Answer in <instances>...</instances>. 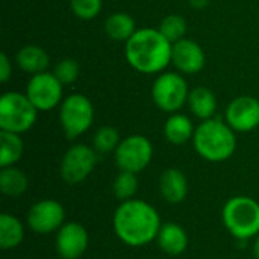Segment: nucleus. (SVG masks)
Returning <instances> with one entry per match:
<instances>
[{"label": "nucleus", "instance_id": "1", "mask_svg": "<svg viewBox=\"0 0 259 259\" xmlns=\"http://www.w3.org/2000/svg\"><path fill=\"white\" fill-rule=\"evenodd\" d=\"M114 232L120 241L131 247H143L158 238L162 226L158 211L144 200L121 202L112 219Z\"/></svg>", "mask_w": 259, "mask_h": 259}, {"label": "nucleus", "instance_id": "17", "mask_svg": "<svg viewBox=\"0 0 259 259\" xmlns=\"http://www.w3.org/2000/svg\"><path fill=\"white\" fill-rule=\"evenodd\" d=\"M194 132L196 129L191 118L179 112L170 114V117L164 124V137L170 144L175 146H182L190 140H193Z\"/></svg>", "mask_w": 259, "mask_h": 259}, {"label": "nucleus", "instance_id": "29", "mask_svg": "<svg viewBox=\"0 0 259 259\" xmlns=\"http://www.w3.org/2000/svg\"><path fill=\"white\" fill-rule=\"evenodd\" d=\"M12 77V64L6 53L0 55V82L6 83Z\"/></svg>", "mask_w": 259, "mask_h": 259}, {"label": "nucleus", "instance_id": "16", "mask_svg": "<svg viewBox=\"0 0 259 259\" xmlns=\"http://www.w3.org/2000/svg\"><path fill=\"white\" fill-rule=\"evenodd\" d=\"M156 241L161 250L170 256H178L184 253L188 247V235L185 229L173 222L164 223L161 226Z\"/></svg>", "mask_w": 259, "mask_h": 259}, {"label": "nucleus", "instance_id": "26", "mask_svg": "<svg viewBox=\"0 0 259 259\" xmlns=\"http://www.w3.org/2000/svg\"><path fill=\"white\" fill-rule=\"evenodd\" d=\"M120 134L115 127L112 126H103L100 127L94 138H93V147L99 153H109L115 152L118 144H120Z\"/></svg>", "mask_w": 259, "mask_h": 259}, {"label": "nucleus", "instance_id": "11", "mask_svg": "<svg viewBox=\"0 0 259 259\" xmlns=\"http://www.w3.org/2000/svg\"><path fill=\"white\" fill-rule=\"evenodd\" d=\"M64 206L53 199H42L33 203L27 212V225L36 234H50L59 231L64 225Z\"/></svg>", "mask_w": 259, "mask_h": 259}, {"label": "nucleus", "instance_id": "15", "mask_svg": "<svg viewBox=\"0 0 259 259\" xmlns=\"http://www.w3.org/2000/svg\"><path fill=\"white\" fill-rule=\"evenodd\" d=\"M159 193L165 202L178 205L188 194V181L178 168H167L159 178Z\"/></svg>", "mask_w": 259, "mask_h": 259}, {"label": "nucleus", "instance_id": "5", "mask_svg": "<svg viewBox=\"0 0 259 259\" xmlns=\"http://www.w3.org/2000/svg\"><path fill=\"white\" fill-rule=\"evenodd\" d=\"M38 109L29 97L18 91L5 93L0 97V129L12 134L27 132L36 121Z\"/></svg>", "mask_w": 259, "mask_h": 259}, {"label": "nucleus", "instance_id": "30", "mask_svg": "<svg viewBox=\"0 0 259 259\" xmlns=\"http://www.w3.org/2000/svg\"><path fill=\"white\" fill-rule=\"evenodd\" d=\"M209 3V0H190V6L194 9H203L206 8Z\"/></svg>", "mask_w": 259, "mask_h": 259}, {"label": "nucleus", "instance_id": "23", "mask_svg": "<svg viewBox=\"0 0 259 259\" xmlns=\"http://www.w3.org/2000/svg\"><path fill=\"white\" fill-rule=\"evenodd\" d=\"M29 181L24 171L14 165L0 170V191L9 197H18L26 193Z\"/></svg>", "mask_w": 259, "mask_h": 259}, {"label": "nucleus", "instance_id": "20", "mask_svg": "<svg viewBox=\"0 0 259 259\" xmlns=\"http://www.w3.org/2000/svg\"><path fill=\"white\" fill-rule=\"evenodd\" d=\"M137 30L138 29L134 17L126 12H114L105 21V32L114 41L127 42Z\"/></svg>", "mask_w": 259, "mask_h": 259}, {"label": "nucleus", "instance_id": "4", "mask_svg": "<svg viewBox=\"0 0 259 259\" xmlns=\"http://www.w3.org/2000/svg\"><path fill=\"white\" fill-rule=\"evenodd\" d=\"M223 225L237 240L259 235V203L249 196L231 197L223 206Z\"/></svg>", "mask_w": 259, "mask_h": 259}, {"label": "nucleus", "instance_id": "7", "mask_svg": "<svg viewBox=\"0 0 259 259\" xmlns=\"http://www.w3.org/2000/svg\"><path fill=\"white\" fill-rule=\"evenodd\" d=\"M190 90L187 80L179 73L164 71L161 73L152 87V99L153 103L164 112L175 114L182 109V106L188 102Z\"/></svg>", "mask_w": 259, "mask_h": 259}, {"label": "nucleus", "instance_id": "31", "mask_svg": "<svg viewBox=\"0 0 259 259\" xmlns=\"http://www.w3.org/2000/svg\"><path fill=\"white\" fill-rule=\"evenodd\" d=\"M253 255H255V259H259V235L255 240V244H253Z\"/></svg>", "mask_w": 259, "mask_h": 259}, {"label": "nucleus", "instance_id": "27", "mask_svg": "<svg viewBox=\"0 0 259 259\" xmlns=\"http://www.w3.org/2000/svg\"><path fill=\"white\" fill-rule=\"evenodd\" d=\"M103 6V0H70L71 12L80 20L96 18Z\"/></svg>", "mask_w": 259, "mask_h": 259}, {"label": "nucleus", "instance_id": "10", "mask_svg": "<svg viewBox=\"0 0 259 259\" xmlns=\"http://www.w3.org/2000/svg\"><path fill=\"white\" fill-rule=\"evenodd\" d=\"M97 153L94 147L76 144L70 147L61 162V178L68 185L83 182L96 168Z\"/></svg>", "mask_w": 259, "mask_h": 259}, {"label": "nucleus", "instance_id": "9", "mask_svg": "<svg viewBox=\"0 0 259 259\" xmlns=\"http://www.w3.org/2000/svg\"><path fill=\"white\" fill-rule=\"evenodd\" d=\"M64 85L53 73H38L30 77L26 87V96L38 111H52L64 100Z\"/></svg>", "mask_w": 259, "mask_h": 259}, {"label": "nucleus", "instance_id": "28", "mask_svg": "<svg viewBox=\"0 0 259 259\" xmlns=\"http://www.w3.org/2000/svg\"><path fill=\"white\" fill-rule=\"evenodd\" d=\"M79 73H80L79 64L70 58L58 62L55 67V71H53V74L61 80L62 85H70V83L76 82V79L79 77Z\"/></svg>", "mask_w": 259, "mask_h": 259}, {"label": "nucleus", "instance_id": "12", "mask_svg": "<svg viewBox=\"0 0 259 259\" xmlns=\"http://www.w3.org/2000/svg\"><path fill=\"white\" fill-rule=\"evenodd\" d=\"M225 121L235 132H252L259 126V100L252 96L235 97L225 111Z\"/></svg>", "mask_w": 259, "mask_h": 259}, {"label": "nucleus", "instance_id": "14", "mask_svg": "<svg viewBox=\"0 0 259 259\" xmlns=\"http://www.w3.org/2000/svg\"><path fill=\"white\" fill-rule=\"evenodd\" d=\"M171 64L184 74H197L206 64V56L200 44L184 38L173 44Z\"/></svg>", "mask_w": 259, "mask_h": 259}, {"label": "nucleus", "instance_id": "13", "mask_svg": "<svg viewBox=\"0 0 259 259\" xmlns=\"http://www.w3.org/2000/svg\"><path fill=\"white\" fill-rule=\"evenodd\" d=\"M55 246L62 259H79L88 247V232L77 222L65 223L56 234Z\"/></svg>", "mask_w": 259, "mask_h": 259}, {"label": "nucleus", "instance_id": "3", "mask_svg": "<svg viewBox=\"0 0 259 259\" xmlns=\"http://www.w3.org/2000/svg\"><path fill=\"white\" fill-rule=\"evenodd\" d=\"M193 143L196 152L209 162H223L237 149L235 131L219 118L203 120L196 127Z\"/></svg>", "mask_w": 259, "mask_h": 259}, {"label": "nucleus", "instance_id": "8", "mask_svg": "<svg viewBox=\"0 0 259 259\" xmlns=\"http://www.w3.org/2000/svg\"><path fill=\"white\" fill-rule=\"evenodd\" d=\"M115 164L121 171L140 173L153 158V146L144 135H131L120 141L114 152Z\"/></svg>", "mask_w": 259, "mask_h": 259}, {"label": "nucleus", "instance_id": "21", "mask_svg": "<svg viewBox=\"0 0 259 259\" xmlns=\"http://www.w3.org/2000/svg\"><path fill=\"white\" fill-rule=\"evenodd\" d=\"M24 240V228L23 223L5 212L0 215V247L3 250H11L18 247Z\"/></svg>", "mask_w": 259, "mask_h": 259}, {"label": "nucleus", "instance_id": "6", "mask_svg": "<svg viewBox=\"0 0 259 259\" xmlns=\"http://www.w3.org/2000/svg\"><path fill=\"white\" fill-rule=\"evenodd\" d=\"M59 121L68 140L85 134L94 121V108L83 94H70L59 105Z\"/></svg>", "mask_w": 259, "mask_h": 259}, {"label": "nucleus", "instance_id": "24", "mask_svg": "<svg viewBox=\"0 0 259 259\" xmlns=\"http://www.w3.org/2000/svg\"><path fill=\"white\" fill-rule=\"evenodd\" d=\"M114 196L120 200V202H126L134 199V196L138 191V179L135 173L131 171H121L117 175L115 181H114Z\"/></svg>", "mask_w": 259, "mask_h": 259}, {"label": "nucleus", "instance_id": "22", "mask_svg": "<svg viewBox=\"0 0 259 259\" xmlns=\"http://www.w3.org/2000/svg\"><path fill=\"white\" fill-rule=\"evenodd\" d=\"M24 153V143L20 134L0 132V167H11L21 159Z\"/></svg>", "mask_w": 259, "mask_h": 259}, {"label": "nucleus", "instance_id": "19", "mask_svg": "<svg viewBox=\"0 0 259 259\" xmlns=\"http://www.w3.org/2000/svg\"><path fill=\"white\" fill-rule=\"evenodd\" d=\"M187 103L190 106V111L200 120L214 118V114L217 111L215 94L205 87H197L191 90Z\"/></svg>", "mask_w": 259, "mask_h": 259}, {"label": "nucleus", "instance_id": "2", "mask_svg": "<svg viewBox=\"0 0 259 259\" xmlns=\"http://www.w3.org/2000/svg\"><path fill=\"white\" fill-rule=\"evenodd\" d=\"M173 44L159 32V29H138L127 42H124V56L127 64L144 74L162 73L171 62Z\"/></svg>", "mask_w": 259, "mask_h": 259}, {"label": "nucleus", "instance_id": "18", "mask_svg": "<svg viewBox=\"0 0 259 259\" xmlns=\"http://www.w3.org/2000/svg\"><path fill=\"white\" fill-rule=\"evenodd\" d=\"M18 67L29 74H38V73H44L50 64V58L47 55V52L39 47V46H24L18 50L17 58H15Z\"/></svg>", "mask_w": 259, "mask_h": 259}, {"label": "nucleus", "instance_id": "25", "mask_svg": "<svg viewBox=\"0 0 259 259\" xmlns=\"http://www.w3.org/2000/svg\"><path fill=\"white\" fill-rule=\"evenodd\" d=\"M158 29L171 44H175V42L184 39V36L187 33V20L182 15L170 14L161 21Z\"/></svg>", "mask_w": 259, "mask_h": 259}]
</instances>
